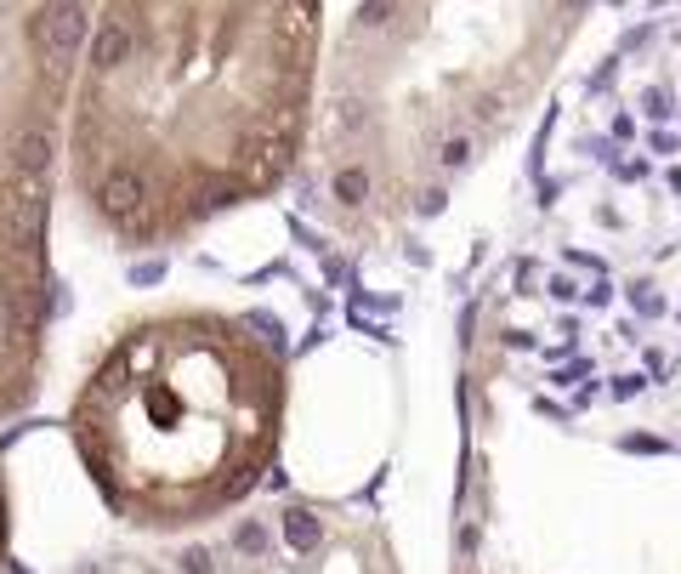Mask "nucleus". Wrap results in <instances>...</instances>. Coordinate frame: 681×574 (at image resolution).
I'll return each instance as SVG.
<instances>
[{"label":"nucleus","mask_w":681,"mask_h":574,"mask_svg":"<svg viewBox=\"0 0 681 574\" xmlns=\"http://www.w3.org/2000/svg\"><path fill=\"white\" fill-rule=\"evenodd\" d=\"M97 0H0V421L34 398L52 324V206Z\"/></svg>","instance_id":"nucleus-4"},{"label":"nucleus","mask_w":681,"mask_h":574,"mask_svg":"<svg viewBox=\"0 0 681 574\" xmlns=\"http://www.w3.org/2000/svg\"><path fill=\"white\" fill-rule=\"evenodd\" d=\"M165 574H398V558L369 518L284 500L256 512L238 506L222 540H193L165 558Z\"/></svg>","instance_id":"nucleus-5"},{"label":"nucleus","mask_w":681,"mask_h":574,"mask_svg":"<svg viewBox=\"0 0 681 574\" xmlns=\"http://www.w3.org/2000/svg\"><path fill=\"white\" fill-rule=\"evenodd\" d=\"M324 0H97L63 188L120 251L272 199L313 148Z\"/></svg>","instance_id":"nucleus-1"},{"label":"nucleus","mask_w":681,"mask_h":574,"mask_svg":"<svg viewBox=\"0 0 681 574\" xmlns=\"http://www.w3.org/2000/svg\"><path fill=\"white\" fill-rule=\"evenodd\" d=\"M591 0H364L319 103L330 211L364 228L437 206L551 80Z\"/></svg>","instance_id":"nucleus-2"},{"label":"nucleus","mask_w":681,"mask_h":574,"mask_svg":"<svg viewBox=\"0 0 681 574\" xmlns=\"http://www.w3.org/2000/svg\"><path fill=\"white\" fill-rule=\"evenodd\" d=\"M0 574H7V478H0Z\"/></svg>","instance_id":"nucleus-6"},{"label":"nucleus","mask_w":681,"mask_h":574,"mask_svg":"<svg viewBox=\"0 0 681 574\" xmlns=\"http://www.w3.org/2000/svg\"><path fill=\"white\" fill-rule=\"evenodd\" d=\"M97 500L143 534H199L250 506L284 438V358L245 319H125L68 404Z\"/></svg>","instance_id":"nucleus-3"}]
</instances>
